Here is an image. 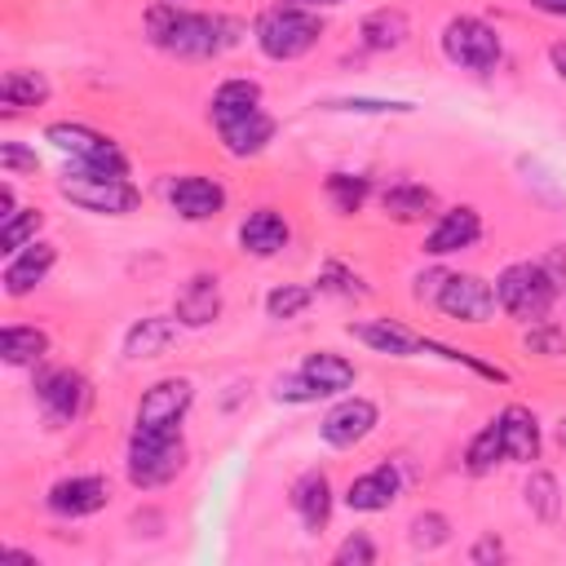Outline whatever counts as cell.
<instances>
[{
	"label": "cell",
	"instance_id": "cell-1",
	"mask_svg": "<svg viewBox=\"0 0 566 566\" xmlns=\"http://www.w3.org/2000/svg\"><path fill=\"white\" fill-rule=\"evenodd\" d=\"M146 35L155 49H164L172 57H217L221 49H230L239 40V27L230 18L159 0L146 9Z\"/></svg>",
	"mask_w": 566,
	"mask_h": 566
},
{
	"label": "cell",
	"instance_id": "cell-2",
	"mask_svg": "<svg viewBox=\"0 0 566 566\" xmlns=\"http://www.w3.org/2000/svg\"><path fill=\"white\" fill-rule=\"evenodd\" d=\"M212 128L234 159L261 155L274 142V115L261 106L256 80H226L212 93Z\"/></svg>",
	"mask_w": 566,
	"mask_h": 566
},
{
	"label": "cell",
	"instance_id": "cell-3",
	"mask_svg": "<svg viewBox=\"0 0 566 566\" xmlns=\"http://www.w3.org/2000/svg\"><path fill=\"white\" fill-rule=\"evenodd\" d=\"M566 283V248H548L539 261H513L495 279V301L522 323H539Z\"/></svg>",
	"mask_w": 566,
	"mask_h": 566
},
{
	"label": "cell",
	"instance_id": "cell-4",
	"mask_svg": "<svg viewBox=\"0 0 566 566\" xmlns=\"http://www.w3.org/2000/svg\"><path fill=\"white\" fill-rule=\"evenodd\" d=\"M252 35H256V49L270 62H296L318 44L323 22H318V13L301 9V4H274L256 18Z\"/></svg>",
	"mask_w": 566,
	"mask_h": 566
},
{
	"label": "cell",
	"instance_id": "cell-5",
	"mask_svg": "<svg viewBox=\"0 0 566 566\" xmlns=\"http://www.w3.org/2000/svg\"><path fill=\"white\" fill-rule=\"evenodd\" d=\"M57 190L84 208V212H97V217H124L137 208V186L119 172H106V168H88V164H71L62 177H57Z\"/></svg>",
	"mask_w": 566,
	"mask_h": 566
},
{
	"label": "cell",
	"instance_id": "cell-6",
	"mask_svg": "<svg viewBox=\"0 0 566 566\" xmlns=\"http://www.w3.org/2000/svg\"><path fill=\"white\" fill-rule=\"evenodd\" d=\"M186 464V442L181 429H133L128 438V482L150 491L164 486L181 473Z\"/></svg>",
	"mask_w": 566,
	"mask_h": 566
},
{
	"label": "cell",
	"instance_id": "cell-7",
	"mask_svg": "<svg viewBox=\"0 0 566 566\" xmlns=\"http://www.w3.org/2000/svg\"><path fill=\"white\" fill-rule=\"evenodd\" d=\"M442 53H447V62H455L464 71H495L500 57H504V44H500L495 27H486L482 18L460 13L442 27Z\"/></svg>",
	"mask_w": 566,
	"mask_h": 566
},
{
	"label": "cell",
	"instance_id": "cell-8",
	"mask_svg": "<svg viewBox=\"0 0 566 566\" xmlns=\"http://www.w3.org/2000/svg\"><path fill=\"white\" fill-rule=\"evenodd\" d=\"M44 142H53V146H57L62 155H71L75 164H88V168H106V172L128 177L124 150H119L106 133H97V128H88V124H66V119H57V124L44 128Z\"/></svg>",
	"mask_w": 566,
	"mask_h": 566
},
{
	"label": "cell",
	"instance_id": "cell-9",
	"mask_svg": "<svg viewBox=\"0 0 566 566\" xmlns=\"http://www.w3.org/2000/svg\"><path fill=\"white\" fill-rule=\"evenodd\" d=\"M433 305L447 318H455V323H486L500 301H495V287L486 279H478V274H447L438 296H433Z\"/></svg>",
	"mask_w": 566,
	"mask_h": 566
},
{
	"label": "cell",
	"instance_id": "cell-10",
	"mask_svg": "<svg viewBox=\"0 0 566 566\" xmlns=\"http://www.w3.org/2000/svg\"><path fill=\"white\" fill-rule=\"evenodd\" d=\"M35 398H40V407H44V416H49L53 424H71V420L84 416L93 389H88V380H84L80 371L57 367V371H44V376L35 380Z\"/></svg>",
	"mask_w": 566,
	"mask_h": 566
},
{
	"label": "cell",
	"instance_id": "cell-11",
	"mask_svg": "<svg viewBox=\"0 0 566 566\" xmlns=\"http://www.w3.org/2000/svg\"><path fill=\"white\" fill-rule=\"evenodd\" d=\"M190 402H195L190 380L186 376H164V380H155L142 394V402H137V429H177L181 416L190 411Z\"/></svg>",
	"mask_w": 566,
	"mask_h": 566
},
{
	"label": "cell",
	"instance_id": "cell-12",
	"mask_svg": "<svg viewBox=\"0 0 566 566\" xmlns=\"http://www.w3.org/2000/svg\"><path fill=\"white\" fill-rule=\"evenodd\" d=\"M376 420H380V411H376L371 398H340V402L323 416L318 433H323L327 447H358V442L376 429Z\"/></svg>",
	"mask_w": 566,
	"mask_h": 566
},
{
	"label": "cell",
	"instance_id": "cell-13",
	"mask_svg": "<svg viewBox=\"0 0 566 566\" xmlns=\"http://www.w3.org/2000/svg\"><path fill=\"white\" fill-rule=\"evenodd\" d=\"M168 203L186 221H208L226 208V186L212 177H177L168 181Z\"/></svg>",
	"mask_w": 566,
	"mask_h": 566
},
{
	"label": "cell",
	"instance_id": "cell-14",
	"mask_svg": "<svg viewBox=\"0 0 566 566\" xmlns=\"http://www.w3.org/2000/svg\"><path fill=\"white\" fill-rule=\"evenodd\" d=\"M221 305H226V301H221L217 274H190V279L181 283V292H177L172 314H177L181 327H208V323L221 318Z\"/></svg>",
	"mask_w": 566,
	"mask_h": 566
},
{
	"label": "cell",
	"instance_id": "cell-15",
	"mask_svg": "<svg viewBox=\"0 0 566 566\" xmlns=\"http://www.w3.org/2000/svg\"><path fill=\"white\" fill-rule=\"evenodd\" d=\"M106 500H111V491H106V482L93 478V473H84V478H62V482L49 486V509H53L57 517H88V513L106 509Z\"/></svg>",
	"mask_w": 566,
	"mask_h": 566
},
{
	"label": "cell",
	"instance_id": "cell-16",
	"mask_svg": "<svg viewBox=\"0 0 566 566\" xmlns=\"http://www.w3.org/2000/svg\"><path fill=\"white\" fill-rule=\"evenodd\" d=\"M53 261H57V248L44 243V239H31L22 252L9 256V265H4V292L9 296H27L31 287H40L49 279Z\"/></svg>",
	"mask_w": 566,
	"mask_h": 566
},
{
	"label": "cell",
	"instance_id": "cell-17",
	"mask_svg": "<svg viewBox=\"0 0 566 566\" xmlns=\"http://www.w3.org/2000/svg\"><path fill=\"white\" fill-rule=\"evenodd\" d=\"M482 234V217L473 208H451L438 217V226L424 234V252L429 256H451V252H464L473 248Z\"/></svg>",
	"mask_w": 566,
	"mask_h": 566
},
{
	"label": "cell",
	"instance_id": "cell-18",
	"mask_svg": "<svg viewBox=\"0 0 566 566\" xmlns=\"http://www.w3.org/2000/svg\"><path fill=\"white\" fill-rule=\"evenodd\" d=\"M495 429H500V442H504V460L513 464H531L539 460V420L526 411V407H504L495 416Z\"/></svg>",
	"mask_w": 566,
	"mask_h": 566
},
{
	"label": "cell",
	"instance_id": "cell-19",
	"mask_svg": "<svg viewBox=\"0 0 566 566\" xmlns=\"http://www.w3.org/2000/svg\"><path fill=\"white\" fill-rule=\"evenodd\" d=\"M398 491H402L398 469H394V464H376V469H367V473H358V478L349 482L345 504H349L354 513H380V509H389V504L398 500Z\"/></svg>",
	"mask_w": 566,
	"mask_h": 566
},
{
	"label": "cell",
	"instance_id": "cell-20",
	"mask_svg": "<svg viewBox=\"0 0 566 566\" xmlns=\"http://www.w3.org/2000/svg\"><path fill=\"white\" fill-rule=\"evenodd\" d=\"M292 509H296L305 531L318 535L327 526V517H332V482H327L323 469H310V473H301L292 482Z\"/></svg>",
	"mask_w": 566,
	"mask_h": 566
},
{
	"label": "cell",
	"instance_id": "cell-21",
	"mask_svg": "<svg viewBox=\"0 0 566 566\" xmlns=\"http://www.w3.org/2000/svg\"><path fill=\"white\" fill-rule=\"evenodd\" d=\"M287 239H292V230L274 208H256L239 226V248L252 252V256H279L287 248Z\"/></svg>",
	"mask_w": 566,
	"mask_h": 566
},
{
	"label": "cell",
	"instance_id": "cell-22",
	"mask_svg": "<svg viewBox=\"0 0 566 566\" xmlns=\"http://www.w3.org/2000/svg\"><path fill=\"white\" fill-rule=\"evenodd\" d=\"M177 332H181L177 314H172V318H168V314H146V318H137V323L124 332V354H128V358H159V354L177 340Z\"/></svg>",
	"mask_w": 566,
	"mask_h": 566
},
{
	"label": "cell",
	"instance_id": "cell-23",
	"mask_svg": "<svg viewBox=\"0 0 566 566\" xmlns=\"http://www.w3.org/2000/svg\"><path fill=\"white\" fill-rule=\"evenodd\" d=\"M349 336H354V340H363V345H371V349H380V354H394V358H411L416 349H424V340H420V336H411L407 327H398V323H389V318L349 323Z\"/></svg>",
	"mask_w": 566,
	"mask_h": 566
},
{
	"label": "cell",
	"instance_id": "cell-24",
	"mask_svg": "<svg viewBox=\"0 0 566 566\" xmlns=\"http://www.w3.org/2000/svg\"><path fill=\"white\" fill-rule=\"evenodd\" d=\"M323 398H332V394H340V389H349L354 385V363L349 358H340V354H332V349H318V354H310L301 367H296Z\"/></svg>",
	"mask_w": 566,
	"mask_h": 566
},
{
	"label": "cell",
	"instance_id": "cell-25",
	"mask_svg": "<svg viewBox=\"0 0 566 566\" xmlns=\"http://www.w3.org/2000/svg\"><path fill=\"white\" fill-rule=\"evenodd\" d=\"M358 35H363V44H367V49L389 53V49H402V44H407L411 22H407V13H402V9H371V13L363 18Z\"/></svg>",
	"mask_w": 566,
	"mask_h": 566
},
{
	"label": "cell",
	"instance_id": "cell-26",
	"mask_svg": "<svg viewBox=\"0 0 566 566\" xmlns=\"http://www.w3.org/2000/svg\"><path fill=\"white\" fill-rule=\"evenodd\" d=\"M44 354H49V336H44L40 327L9 323V327L0 332V358H4L9 367H31V363H40Z\"/></svg>",
	"mask_w": 566,
	"mask_h": 566
},
{
	"label": "cell",
	"instance_id": "cell-27",
	"mask_svg": "<svg viewBox=\"0 0 566 566\" xmlns=\"http://www.w3.org/2000/svg\"><path fill=\"white\" fill-rule=\"evenodd\" d=\"M385 212L394 221H420L424 212H433V190L429 186H416V181H394L385 195H380Z\"/></svg>",
	"mask_w": 566,
	"mask_h": 566
},
{
	"label": "cell",
	"instance_id": "cell-28",
	"mask_svg": "<svg viewBox=\"0 0 566 566\" xmlns=\"http://www.w3.org/2000/svg\"><path fill=\"white\" fill-rule=\"evenodd\" d=\"M49 102V80L40 71H4L0 80V106L18 111V106H40Z\"/></svg>",
	"mask_w": 566,
	"mask_h": 566
},
{
	"label": "cell",
	"instance_id": "cell-29",
	"mask_svg": "<svg viewBox=\"0 0 566 566\" xmlns=\"http://www.w3.org/2000/svg\"><path fill=\"white\" fill-rule=\"evenodd\" d=\"M526 509L539 522H557V513H562V486H557L553 473H531L526 478Z\"/></svg>",
	"mask_w": 566,
	"mask_h": 566
},
{
	"label": "cell",
	"instance_id": "cell-30",
	"mask_svg": "<svg viewBox=\"0 0 566 566\" xmlns=\"http://www.w3.org/2000/svg\"><path fill=\"white\" fill-rule=\"evenodd\" d=\"M40 226H44V212H40V208H22V212H13V217L4 221V230H0V252H4V256L22 252V248L35 239Z\"/></svg>",
	"mask_w": 566,
	"mask_h": 566
},
{
	"label": "cell",
	"instance_id": "cell-31",
	"mask_svg": "<svg viewBox=\"0 0 566 566\" xmlns=\"http://www.w3.org/2000/svg\"><path fill=\"white\" fill-rule=\"evenodd\" d=\"M495 460H504V442H500V429H495V420H491V424L469 442V451H464V469L482 478V473L495 469Z\"/></svg>",
	"mask_w": 566,
	"mask_h": 566
},
{
	"label": "cell",
	"instance_id": "cell-32",
	"mask_svg": "<svg viewBox=\"0 0 566 566\" xmlns=\"http://www.w3.org/2000/svg\"><path fill=\"white\" fill-rule=\"evenodd\" d=\"M310 301H314V292H310L305 283H283V287H274V292L265 296V314L283 323V318L305 314V310H310Z\"/></svg>",
	"mask_w": 566,
	"mask_h": 566
},
{
	"label": "cell",
	"instance_id": "cell-33",
	"mask_svg": "<svg viewBox=\"0 0 566 566\" xmlns=\"http://www.w3.org/2000/svg\"><path fill=\"white\" fill-rule=\"evenodd\" d=\"M367 177H349V172H332L327 177V195H332V203L340 208V212H358L363 208V199H367Z\"/></svg>",
	"mask_w": 566,
	"mask_h": 566
},
{
	"label": "cell",
	"instance_id": "cell-34",
	"mask_svg": "<svg viewBox=\"0 0 566 566\" xmlns=\"http://www.w3.org/2000/svg\"><path fill=\"white\" fill-rule=\"evenodd\" d=\"M447 539H451V522H447L442 513H420V517L411 522V548L433 553V548H442Z\"/></svg>",
	"mask_w": 566,
	"mask_h": 566
},
{
	"label": "cell",
	"instance_id": "cell-35",
	"mask_svg": "<svg viewBox=\"0 0 566 566\" xmlns=\"http://www.w3.org/2000/svg\"><path fill=\"white\" fill-rule=\"evenodd\" d=\"M327 111H349V115H411V102H389V97H340L327 102Z\"/></svg>",
	"mask_w": 566,
	"mask_h": 566
},
{
	"label": "cell",
	"instance_id": "cell-36",
	"mask_svg": "<svg viewBox=\"0 0 566 566\" xmlns=\"http://www.w3.org/2000/svg\"><path fill=\"white\" fill-rule=\"evenodd\" d=\"M274 398L279 402H318L323 394L301 376V371H292V376H279V385H274Z\"/></svg>",
	"mask_w": 566,
	"mask_h": 566
},
{
	"label": "cell",
	"instance_id": "cell-37",
	"mask_svg": "<svg viewBox=\"0 0 566 566\" xmlns=\"http://www.w3.org/2000/svg\"><path fill=\"white\" fill-rule=\"evenodd\" d=\"M376 562V544L358 531V535H349L340 548H336V566H371Z\"/></svg>",
	"mask_w": 566,
	"mask_h": 566
},
{
	"label": "cell",
	"instance_id": "cell-38",
	"mask_svg": "<svg viewBox=\"0 0 566 566\" xmlns=\"http://www.w3.org/2000/svg\"><path fill=\"white\" fill-rule=\"evenodd\" d=\"M0 168H4V172H35L40 159H35V150H27L22 142H4V146H0Z\"/></svg>",
	"mask_w": 566,
	"mask_h": 566
},
{
	"label": "cell",
	"instance_id": "cell-39",
	"mask_svg": "<svg viewBox=\"0 0 566 566\" xmlns=\"http://www.w3.org/2000/svg\"><path fill=\"white\" fill-rule=\"evenodd\" d=\"M318 287H323V292H340V296H363V292H367V287H363L349 270H340V265H327V270L318 274Z\"/></svg>",
	"mask_w": 566,
	"mask_h": 566
},
{
	"label": "cell",
	"instance_id": "cell-40",
	"mask_svg": "<svg viewBox=\"0 0 566 566\" xmlns=\"http://www.w3.org/2000/svg\"><path fill=\"white\" fill-rule=\"evenodd\" d=\"M526 345H531L535 354H562V349H566V336L553 332V327H535V332L526 336Z\"/></svg>",
	"mask_w": 566,
	"mask_h": 566
},
{
	"label": "cell",
	"instance_id": "cell-41",
	"mask_svg": "<svg viewBox=\"0 0 566 566\" xmlns=\"http://www.w3.org/2000/svg\"><path fill=\"white\" fill-rule=\"evenodd\" d=\"M469 557H473V562H500V557H504V544H500L495 535H482V539L473 544V553H469Z\"/></svg>",
	"mask_w": 566,
	"mask_h": 566
},
{
	"label": "cell",
	"instance_id": "cell-42",
	"mask_svg": "<svg viewBox=\"0 0 566 566\" xmlns=\"http://www.w3.org/2000/svg\"><path fill=\"white\" fill-rule=\"evenodd\" d=\"M548 62H553V71H557V80H566V40H557V44L548 49Z\"/></svg>",
	"mask_w": 566,
	"mask_h": 566
},
{
	"label": "cell",
	"instance_id": "cell-43",
	"mask_svg": "<svg viewBox=\"0 0 566 566\" xmlns=\"http://www.w3.org/2000/svg\"><path fill=\"white\" fill-rule=\"evenodd\" d=\"M13 212H18V208H13V186L4 181V186H0V221H9Z\"/></svg>",
	"mask_w": 566,
	"mask_h": 566
},
{
	"label": "cell",
	"instance_id": "cell-44",
	"mask_svg": "<svg viewBox=\"0 0 566 566\" xmlns=\"http://www.w3.org/2000/svg\"><path fill=\"white\" fill-rule=\"evenodd\" d=\"M539 13H553V18H566V0H531Z\"/></svg>",
	"mask_w": 566,
	"mask_h": 566
},
{
	"label": "cell",
	"instance_id": "cell-45",
	"mask_svg": "<svg viewBox=\"0 0 566 566\" xmlns=\"http://www.w3.org/2000/svg\"><path fill=\"white\" fill-rule=\"evenodd\" d=\"M318 4H336V0H318Z\"/></svg>",
	"mask_w": 566,
	"mask_h": 566
}]
</instances>
